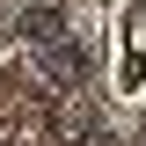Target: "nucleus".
Masks as SVG:
<instances>
[{
	"mask_svg": "<svg viewBox=\"0 0 146 146\" xmlns=\"http://www.w3.org/2000/svg\"><path fill=\"white\" fill-rule=\"evenodd\" d=\"M22 44H51V36H66V22H58V7H29V15L15 22Z\"/></svg>",
	"mask_w": 146,
	"mask_h": 146,
	"instance_id": "obj_2",
	"label": "nucleus"
},
{
	"mask_svg": "<svg viewBox=\"0 0 146 146\" xmlns=\"http://www.w3.org/2000/svg\"><path fill=\"white\" fill-rule=\"evenodd\" d=\"M36 51H44V73H51V80H80V66H88V58H80V44H66V36L36 44Z\"/></svg>",
	"mask_w": 146,
	"mask_h": 146,
	"instance_id": "obj_1",
	"label": "nucleus"
}]
</instances>
